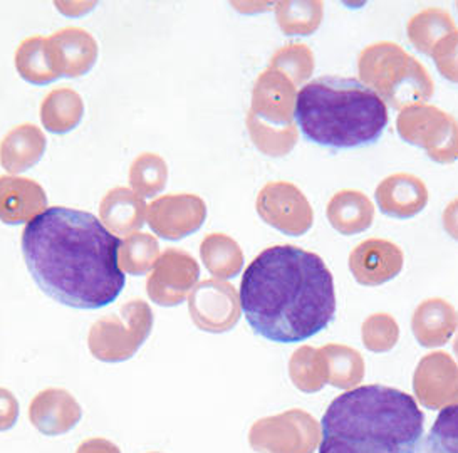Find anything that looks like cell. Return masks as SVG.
<instances>
[{
	"label": "cell",
	"mask_w": 458,
	"mask_h": 453,
	"mask_svg": "<svg viewBox=\"0 0 458 453\" xmlns=\"http://www.w3.org/2000/svg\"><path fill=\"white\" fill-rule=\"evenodd\" d=\"M314 53L306 44L293 42L276 51L270 57L269 67L283 73L294 86H301L310 80L314 73Z\"/></svg>",
	"instance_id": "34"
},
{
	"label": "cell",
	"mask_w": 458,
	"mask_h": 453,
	"mask_svg": "<svg viewBox=\"0 0 458 453\" xmlns=\"http://www.w3.org/2000/svg\"><path fill=\"white\" fill-rule=\"evenodd\" d=\"M413 391L428 410H444L458 403L457 361L445 351L423 356L413 374Z\"/></svg>",
	"instance_id": "13"
},
{
	"label": "cell",
	"mask_w": 458,
	"mask_h": 453,
	"mask_svg": "<svg viewBox=\"0 0 458 453\" xmlns=\"http://www.w3.org/2000/svg\"><path fill=\"white\" fill-rule=\"evenodd\" d=\"M76 453H122V450L106 439H88L78 447Z\"/></svg>",
	"instance_id": "39"
},
{
	"label": "cell",
	"mask_w": 458,
	"mask_h": 453,
	"mask_svg": "<svg viewBox=\"0 0 458 453\" xmlns=\"http://www.w3.org/2000/svg\"><path fill=\"white\" fill-rule=\"evenodd\" d=\"M81 405L63 388H46L29 405L30 423L47 437L68 433L81 422Z\"/></svg>",
	"instance_id": "16"
},
{
	"label": "cell",
	"mask_w": 458,
	"mask_h": 453,
	"mask_svg": "<svg viewBox=\"0 0 458 453\" xmlns=\"http://www.w3.org/2000/svg\"><path fill=\"white\" fill-rule=\"evenodd\" d=\"M200 278L199 262L185 251L168 249L160 253L147 279L148 297L158 306H180Z\"/></svg>",
	"instance_id": "11"
},
{
	"label": "cell",
	"mask_w": 458,
	"mask_h": 453,
	"mask_svg": "<svg viewBox=\"0 0 458 453\" xmlns=\"http://www.w3.org/2000/svg\"><path fill=\"white\" fill-rule=\"evenodd\" d=\"M207 205L199 195L175 193L151 201L147 212L148 226L158 237L180 240L203 226Z\"/></svg>",
	"instance_id": "12"
},
{
	"label": "cell",
	"mask_w": 458,
	"mask_h": 453,
	"mask_svg": "<svg viewBox=\"0 0 458 453\" xmlns=\"http://www.w3.org/2000/svg\"><path fill=\"white\" fill-rule=\"evenodd\" d=\"M457 329V309L442 297L423 301L411 316V331L423 347L444 346Z\"/></svg>",
	"instance_id": "20"
},
{
	"label": "cell",
	"mask_w": 458,
	"mask_h": 453,
	"mask_svg": "<svg viewBox=\"0 0 458 453\" xmlns=\"http://www.w3.org/2000/svg\"><path fill=\"white\" fill-rule=\"evenodd\" d=\"M84 116L81 94L71 88H57L46 94L41 103V121L47 132L66 134L72 132Z\"/></svg>",
	"instance_id": "25"
},
{
	"label": "cell",
	"mask_w": 458,
	"mask_h": 453,
	"mask_svg": "<svg viewBox=\"0 0 458 453\" xmlns=\"http://www.w3.org/2000/svg\"><path fill=\"white\" fill-rule=\"evenodd\" d=\"M361 339L371 353H388L398 345L400 326L390 314L375 312L364 320Z\"/></svg>",
	"instance_id": "36"
},
{
	"label": "cell",
	"mask_w": 458,
	"mask_h": 453,
	"mask_svg": "<svg viewBox=\"0 0 458 453\" xmlns=\"http://www.w3.org/2000/svg\"><path fill=\"white\" fill-rule=\"evenodd\" d=\"M200 259L207 270L220 280L239 276L243 267L241 245L225 234H208L200 244Z\"/></svg>",
	"instance_id": "26"
},
{
	"label": "cell",
	"mask_w": 458,
	"mask_h": 453,
	"mask_svg": "<svg viewBox=\"0 0 458 453\" xmlns=\"http://www.w3.org/2000/svg\"><path fill=\"white\" fill-rule=\"evenodd\" d=\"M377 207L388 217L411 218L428 203V188L411 174H394L381 180L377 192Z\"/></svg>",
	"instance_id": "19"
},
{
	"label": "cell",
	"mask_w": 458,
	"mask_h": 453,
	"mask_svg": "<svg viewBox=\"0 0 458 453\" xmlns=\"http://www.w3.org/2000/svg\"><path fill=\"white\" fill-rule=\"evenodd\" d=\"M403 251L386 239H368L350 253V270L361 286H381L394 279L403 269Z\"/></svg>",
	"instance_id": "15"
},
{
	"label": "cell",
	"mask_w": 458,
	"mask_h": 453,
	"mask_svg": "<svg viewBox=\"0 0 458 453\" xmlns=\"http://www.w3.org/2000/svg\"><path fill=\"white\" fill-rule=\"evenodd\" d=\"M431 57L445 80L458 84V29L435 46Z\"/></svg>",
	"instance_id": "37"
},
{
	"label": "cell",
	"mask_w": 458,
	"mask_h": 453,
	"mask_svg": "<svg viewBox=\"0 0 458 453\" xmlns=\"http://www.w3.org/2000/svg\"><path fill=\"white\" fill-rule=\"evenodd\" d=\"M323 353L326 372H327V385L335 388L348 389L356 388L363 381L364 366L363 356L360 351L346 345H326L319 347Z\"/></svg>",
	"instance_id": "28"
},
{
	"label": "cell",
	"mask_w": 458,
	"mask_h": 453,
	"mask_svg": "<svg viewBox=\"0 0 458 453\" xmlns=\"http://www.w3.org/2000/svg\"><path fill=\"white\" fill-rule=\"evenodd\" d=\"M148 453H160V452H148Z\"/></svg>",
	"instance_id": "42"
},
{
	"label": "cell",
	"mask_w": 458,
	"mask_h": 453,
	"mask_svg": "<svg viewBox=\"0 0 458 453\" xmlns=\"http://www.w3.org/2000/svg\"><path fill=\"white\" fill-rule=\"evenodd\" d=\"M296 86L283 73L267 67L252 90L249 113L272 126H289L296 123Z\"/></svg>",
	"instance_id": "14"
},
{
	"label": "cell",
	"mask_w": 458,
	"mask_h": 453,
	"mask_svg": "<svg viewBox=\"0 0 458 453\" xmlns=\"http://www.w3.org/2000/svg\"><path fill=\"white\" fill-rule=\"evenodd\" d=\"M454 353H455V356L458 358V334L457 338H455V341H454Z\"/></svg>",
	"instance_id": "41"
},
{
	"label": "cell",
	"mask_w": 458,
	"mask_h": 453,
	"mask_svg": "<svg viewBox=\"0 0 458 453\" xmlns=\"http://www.w3.org/2000/svg\"><path fill=\"white\" fill-rule=\"evenodd\" d=\"M249 443L259 453H314L321 443V427L312 415L293 408L257 420Z\"/></svg>",
	"instance_id": "8"
},
{
	"label": "cell",
	"mask_w": 458,
	"mask_h": 453,
	"mask_svg": "<svg viewBox=\"0 0 458 453\" xmlns=\"http://www.w3.org/2000/svg\"><path fill=\"white\" fill-rule=\"evenodd\" d=\"M160 257L158 240L149 234H131L120 240L118 264L123 272L143 276L149 272Z\"/></svg>",
	"instance_id": "32"
},
{
	"label": "cell",
	"mask_w": 458,
	"mask_h": 453,
	"mask_svg": "<svg viewBox=\"0 0 458 453\" xmlns=\"http://www.w3.org/2000/svg\"><path fill=\"white\" fill-rule=\"evenodd\" d=\"M55 69L63 78H81L98 61V42L81 27H64L47 38Z\"/></svg>",
	"instance_id": "17"
},
{
	"label": "cell",
	"mask_w": 458,
	"mask_h": 453,
	"mask_svg": "<svg viewBox=\"0 0 458 453\" xmlns=\"http://www.w3.org/2000/svg\"><path fill=\"white\" fill-rule=\"evenodd\" d=\"M445 232L458 242V199L450 201L445 207L444 215H442Z\"/></svg>",
	"instance_id": "40"
},
{
	"label": "cell",
	"mask_w": 458,
	"mask_h": 453,
	"mask_svg": "<svg viewBox=\"0 0 458 453\" xmlns=\"http://www.w3.org/2000/svg\"><path fill=\"white\" fill-rule=\"evenodd\" d=\"M396 130L406 143L423 148L430 160L442 165L458 160V121L438 107L420 103L404 107Z\"/></svg>",
	"instance_id": "7"
},
{
	"label": "cell",
	"mask_w": 458,
	"mask_h": 453,
	"mask_svg": "<svg viewBox=\"0 0 458 453\" xmlns=\"http://www.w3.org/2000/svg\"><path fill=\"white\" fill-rule=\"evenodd\" d=\"M128 180L136 195L151 199L166 187L168 165L157 153H141L131 163Z\"/></svg>",
	"instance_id": "33"
},
{
	"label": "cell",
	"mask_w": 458,
	"mask_h": 453,
	"mask_svg": "<svg viewBox=\"0 0 458 453\" xmlns=\"http://www.w3.org/2000/svg\"><path fill=\"white\" fill-rule=\"evenodd\" d=\"M153 321L151 307L143 299H131L120 312L96 321L88 334V347L98 361H128L148 339Z\"/></svg>",
	"instance_id": "6"
},
{
	"label": "cell",
	"mask_w": 458,
	"mask_h": 453,
	"mask_svg": "<svg viewBox=\"0 0 458 453\" xmlns=\"http://www.w3.org/2000/svg\"><path fill=\"white\" fill-rule=\"evenodd\" d=\"M326 215L336 232L343 235H356L373 224L375 205L363 192L344 188L331 197Z\"/></svg>",
	"instance_id": "23"
},
{
	"label": "cell",
	"mask_w": 458,
	"mask_h": 453,
	"mask_svg": "<svg viewBox=\"0 0 458 453\" xmlns=\"http://www.w3.org/2000/svg\"><path fill=\"white\" fill-rule=\"evenodd\" d=\"M22 253L44 293L74 309H101L124 287L120 240L95 215L51 207L22 232Z\"/></svg>",
	"instance_id": "1"
},
{
	"label": "cell",
	"mask_w": 458,
	"mask_h": 453,
	"mask_svg": "<svg viewBox=\"0 0 458 453\" xmlns=\"http://www.w3.org/2000/svg\"><path fill=\"white\" fill-rule=\"evenodd\" d=\"M274 7L277 24L285 36H310L323 22L321 0H283Z\"/></svg>",
	"instance_id": "29"
},
{
	"label": "cell",
	"mask_w": 458,
	"mask_h": 453,
	"mask_svg": "<svg viewBox=\"0 0 458 453\" xmlns=\"http://www.w3.org/2000/svg\"><path fill=\"white\" fill-rule=\"evenodd\" d=\"M388 120L385 101L354 78L323 76L297 91V124L321 147L371 145L381 138Z\"/></svg>",
	"instance_id": "4"
},
{
	"label": "cell",
	"mask_w": 458,
	"mask_h": 453,
	"mask_svg": "<svg viewBox=\"0 0 458 453\" xmlns=\"http://www.w3.org/2000/svg\"><path fill=\"white\" fill-rule=\"evenodd\" d=\"M417 453H458V403L440 412Z\"/></svg>",
	"instance_id": "35"
},
{
	"label": "cell",
	"mask_w": 458,
	"mask_h": 453,
	"mask_svg": "<svg viewBox=\"0 0 458 453\" xmlns=\"http://www.w3.org/2000/svg\"><path fill=\"white\" fill-rule=\"evenodd\" d=\"M47 210L44 188L26 176H0V222L9 226L29 224Z\"/></svg>",
	"instance_id": "18"
},
{
	"label": "cell",
	"mask_w": 458,
	"mask_h": 453,
	"mask_svg": "<svg viewBox=\"0 0 458 453\" xmlns=\"http://www.w3.org/2000/svg\"><path fill=\"white\" fill-rule=\"evenodd\" d=\"M247 132L257 150L272 158H283L289 155L299 140V128L296 123L289 126H272L247 113Z\"/></svg>",
	"instance_id": "30"
},
{
	"label": "cell",
	"mask_w": 458,
	"mask_h": 453,
	"mask_svg": "<svg viewBox=\"0 0 458 453\" xmlns=\"http://www.w3.org/2000/svg\"><path fill=\"white\" fill-rule=\"evenodd\" d=\"M455 30L454 17L444 9H425L415 13L406 24L408 39L417 51L427 56H431L435 46Z\"/></svg>",
	"instance_id": "27"
},
{
	"label": "cell",
	"mask_w": 458,
	"mask_h": 453,
	"mask_svg": "<svg viewBox=\"0 0 458 453\" xmlns=\"http://www.w3.org/2000/svg\"><path fill=\"white\" fill-rule=\"evenodd\" d=\"M423 425L425 415L402 389L352 388L327 406L319 453H417Z\"/></svg>",
	"instance_id": "3"
},
{
	"label": "cell",
	"mask_w": 458,
	"mask_h": 453,
	"mask_svg": "<svg viewBox=\"0 0 458 453\" xmlns=\"http://www.w3.org/2000/svg\"><path fill=\"white\" fill-rule=\"evenodd\" d=\"M148 207L145 201L126 187L111 188L99 205L101 224L113 235L128 237L145 226Z\"/></svg>",
	"instance_id": "21"
},
{
	"label": "cell",
	"mask_w": 458,
	"mask_h": 453,
	"mask_svg": "<svg viewBox=\"0 0 458 453\" xmlns=\"http://www.w3.org/2000/svg\"><path fill=\"white\" fill-rule=\"evenodd\" d=\"M189 311L199 329L205 333H227L241 320V295L227 280H202L189 295Z\"/></svg>",
	"instance_id": "10"
},
{
	"label": "cell",
	"mask_w": 458,
	"mask_h": 453,
	"mask_svg": "<svg viewBox=\"0 0 458 453\" xmlns=\"http://www.w3.org/2000/svg\"><path fill=\"white\" fill-rule=\"evenodd\" d=\"M19 418V401L5 388H0V432L14 428Z\"/></svg>",
	"instance_id": "38"
},
{
	"label": "cell",
	"mask_w": 458,
	"mask_h": 453,
	"mask_svg": "<svg viewBox=\"0 0 458 453\" xmlns=\"http://www.w3.org/2000/svg\"><path fill=\"white\" fill-rule=\"evenodd\" d=\"M358 76L386 107L398 111L427 103L435 93L427 67L390 40L364 47L358 57Z\"/></svg>",
	"instance_id": "5"
},
{
	"label": "cell",
	"mask_w": 458,
	"mask_h": 453,
	"mask_svg": "<svg viewBox=\"0 0 458 453\" xmlns=\"http://www.w3.org/2000/svg\"><path fill=\"white\" fill-rule=\"evenodd\" d=\"M457 9H458V2H457Z\"/></svg>",
	"instance_id": "43"
},
{
	"label": "cell",
	"mask_w": 458,
	"mask_h": 453,
	"mask_svg": "<svg viewBox=\"0 0 458 453\" xmlns=\"http://www.w3.org/2000/svg\"><path fill=\"white\" fill-rule=\"evenodd\" d=\"M46 147V134L36 124H19L0 141V165L9 174H22L41 161Z\"/></svg>",
	"instance_id": "22"
},
{
	"label": "cell",
	"mask_w": 458,
	"mask_h": 453,
	"mask_svg": "<svg viewBox=\"0 0 458 453\" xmlns=\"http://www.w3.org/2000/svg\"><path fill=\"white\" fill-rule=\"evenodd\" d=\"M15 69L22 80L38 86L51 84L61 78L47 38L44 36H32L19 44L15 51Z\"/></svg>",
	"instance_id": "24"
},
{
	"label": "cell",
	"mask_w": 458,
	"mask_h": 453,
	"mask_svg": "<svg viewBox=\"0 0 458 453\" xmlns=\"http://www.w3.org/2000/svg\"><path fill=\"white\" fill-rule=\"evenodd\" d=\"M256 209L267 226L285 235H304L314 224V210L308 197L289 182H269L259 192Z\"/></svg>",
	"instance_id": "9"
},
{
	"label": "cell",
	"mask_w": 458,
	"mask_h": 453,
	"mask_svg": "<svg viewBox=\"0 0 458 453\" xmlns=\"http://www.w3.org/2000/svg\"><path fill=\"white\" fill-rule=\"evenodd\" d=\"M241 306L254 333L274 343H299L326 329L336 314L331 270L318 253L274 245L243 272Z\"/></svg>",
	"instance_id": "2"
},
{
	"label": "cell",
	"mask_w": 458,
	"mask_h": 453,
	"mask_svg": "<svg viewBox=\"0 0 458 453\" xmlns=\"http://www.w3.org/2000/svg\"><path fill=\"white\" fill-rule=\"evenodd\" d=\"M289 376L294 387L304 393H318L327 385V372L321 349L302 346L289 361Z\"/></svg>",
	"instance_id": "31"
}]
</instances>
